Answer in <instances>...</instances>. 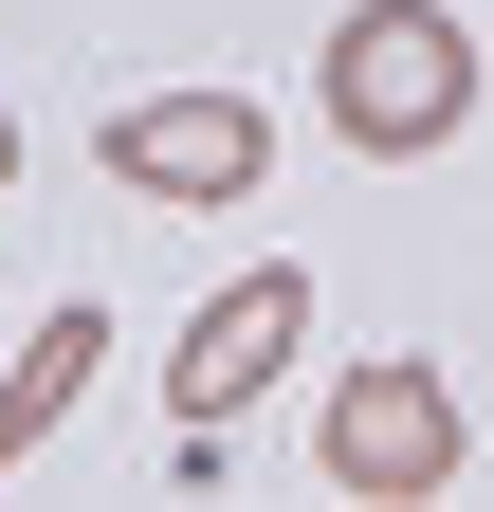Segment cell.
I'll return each instance as SVG.
<instances>
[{
  "label": "cell",
  "instance_id": "obj_1",
  "mask_svg": "<svg viewBox=\"0 0 494 512\" xmlns=\"http://www.w3.org/2000/svg\"><path fill=\"white\" fill-rule=\"evenodd\" d=\"M458 128H476V37H458V0H348V19H330V147L421 165V147H458Z\"/></svg>",
  "mask_w": 494,
  "mask_h": 512
},
{
  "label": "cell",
  "instance_id": "obj_2",
  "mask_svg": "<svg viewBox=\"0 0 494 512\" xmlns=\"http://www.w3.org/2000/svg\"><path fill=\"white\" fill-rule=\"evenodd\" d=\"M312 458H330V494H366V512H421V494H458V384L440 366H348L330 384V421H312Z\"/></svg>",
  "mask_w": 494,
  "mask_h": 512
},
{
  "label": "cell",
  "instance_id": "obj_3",
  "mask_svg": "<svg viewBox=\"0 0 494 512\" xmlns=\"http://www.w3.org/2000/svg\"><path fill=\"white\" fill-rule=\"evenodd\" d=\"M110 183H129V202H257L275 183V110L257 92H147L110 128Z\"/></svg>",
  "mask_w": 494,
  "mask_h": 512
},
{
  "label": "cell",
  "instance_id": "obj_4",
  "mask_svg": "<svg viewBox=\"0 0 494 512\" xmlns=\"http://www.w3.org/2000/svg\"><path fill=\"white\" fill-rule=\"evenodd\" d=\"M293 348H312V275H220V293H202V330L165 348V421H238Z\"/></svg>",
  "mask_w": 494,
  "mask_h": 512
},
{
  "label": "cell",
  "instance_id": "obj_5",
  "mask_svg": "<svg viewBox=\"0 0 494 512\" xmlns=\"http://www.w3.org/2000/svg\"><path fill=\"white\" fill-rule=\"evenodd\" d=\"M92 366H110V311H92V293H55V311H37V348L0 366V494H19V458L92 403Z\"/></svg>",
  "mask_w": 494,
  "mask_h": 512
},
{
  "label": "cell",
  "instance_id": "obj_6",
  "mask_svg": "<svg viewBox=\"0 0 494 512\" xmlns=\"http://www.w3.org/2000/svg\"><path fill=\"white\" fill-rule=\"evenodd\" d=\"M0 183H19V110H0Z\"/></svg>",
  "mask_w": 494,
  "mask_h": 512
}]
</instances>
